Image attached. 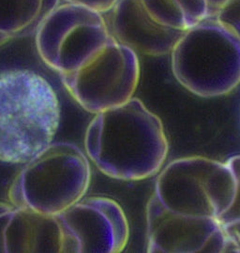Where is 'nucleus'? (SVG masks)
Here are the masks:
<instances>
[{
  "mask_svg": "<svg viewBox=\"0 0 240 253\" xmlns=\"http://www.w3.org/2000/svg\"><path fill=\"white\" fill-rule=\"evenodd\" d=\"M215 17L224 24L240 22V0H229Z\"/></svg>",
  "mask_w": 240,
  "mask_h": 253,
  "instance_id": "f8f14e48",
  "label": "nucleus"
},
{
  "mask_svg": "<svg viewBox=\"0 0 240 253\" xmlns=\"http://www.w3.org/2000/svg\"><path fill=\"white\" fill-rule=\"evenodd\" d=\"M60 0H0V46L36 34Z\"/></svg>",
  "mask_w": 240,
  "mask_h": 253,
  "instance_id": "9b49d317",
  "label": "nucleus"
},
{
  "mask_svg": "<svg viewBox=\"0 0 240 253\" xmlns=\"http://www.w3.org/2000/svg\"><path fill=\"white\" fill-rule=\"evenodd\" d=\"M19 171L9 186V203L55 217L83 199L91 181L87 154L68 142L52 143Z\"/></svg>",
  "mask_w": 240,
  "mask_h": 253,
  "instance_id": "39448f33",
  "label": "nucleus"
},
{
  "mask_svg": "<svg viewBox=\"0 0 240 253\" xmlns=\"http://www.w3.org/2000/svg\"><path fill=\"white\" fill-rule=\"evenodd\" d=\"M226 232L231 235L232 237H234L240 244V225L235 227V228H233L229 231H226Z\"/></svg>",
  "mask_w": 240,
  "mask_h": 253,
  "instance_id": "2eb2a0df",
  "label": "nucleus"
},
{
  "mask_svg": "<svg viewBox=\"0 0 240 253\" xmlns=\"http://www.w3.org/2000/svg\"><path fill=\"white\" fill-rule=\"evenodd\" d=\"M149 253H240V244L217 218L173 213L151 195L146 205Z\"/></svg>",
  "mask_w": 240,
  "mask_h": 253,
  "instance_id": "0eeeda50",
  "label": "nucleus"
},
{
  "mask_svg": "<svg viewBox=\"0 0 240 253\" xmlns=\"http://www.w3.org/2000/svg\"><path fill=\"white\" fill-rule=\"evenodd\" d=\"M104 14H108L104 19L110 34L137 54L150 56L171 54L184 33L153 18L142 0H118Z\"/></svg>",
  "mask_w": 240,
  "mask_h": 253,
  "instance_id": "1a4fd4ad",
  "label": "nucleus"
},
{
  "mask_svg": "<svg viewBox=\"0 0 240 253\" xmlns=\"http://www.w3.org/2000/svg\"><path fill=\"white\" fill-rule=\"evenodd\" d=\"M207 6H208V12H209V18L215 17L218 12L223 9V6L229 1V0H206Z\"/></svg>",
  "mask_w": 240,
  "mask_h": 253,
  "instance_id": "4468645a",
  "label": "nucleus"
},
{
  "mask_svg": "<svg viewBox=\"0 0 240 253\" xmlns=\"http://www.w3.org/2000/svg\"><path fill=\"white\" fill-rule=\"evenodd\" d=\"M59 122L57 96L42 75L0 73V162L27 163L53 143Z\"/></svg>",
  "mask_w": 240,
  "mask_h": 253,
  "instance_id": "7ed1b4c3",
  "label": "nucleus"
},
{
  "mask_svg": "<svg viewBox=\"0 0 240 253\" xmlns=\"http://www.w3.org/2000/svg\"><path fill=\"white\" fill-rule=\"evenodd\" d=\"M84 143L98 170L121 181L144 180L159 173L169 151L160 118L134 97L96 114Z\"/></svg>",
  "mask_w": 240,
  "mask_h": 253,
  "instance_id": "f03ea898",
  "label": "nucleus"
},
{
  "mask_svg": "<svg viewBox=\"0 0 240 253\" xmlns=\"http://www.w3.org/2000/svg\"><path fill=\"white\" fill-rule=\"evenodd\" d=\"M64 3H72L94 9L101 14L106 13L114 7L118 0H60Z\"/></svg>",
  "mask_w": 240,
  "mask_h": 253,
  "instance_id": "ddd939ff",
  "label": "nucleus"
},
{
  "mask_svg": "<svg viewBox=\"0 0 240 253\" xmlns=\"http://www.w3.org/2000/svg\"><path fill=\"white\" fill-rule=\"evenodd\" d=\"M60 253L54 217H45L0 202V253Z\"/></svg>",
  "mask_w": 240,
  "mask_h": 253,
  "instance_id": "9d476101",
  "label": "nucleus"
},
{
  "mask_svg": "<svg viewBox=\"0 0 240 253\" xmlns=\"http://www.w3.org/2000/svg\"><path fill=\"white\" fill-rule=\"evenodd\" d=\"M170 54L176 80L197 97H222L240 85V40L216 17L185 30Z\"/></svg>",
  "mask_w": 240,
  "mask_h": 253,
  "instance_id": "20e7f679",
  "label": "nucleus"
},
{
  "mask_svg": "<svg viewBox=\"0 0 240 253\" xmlns=\"http://www.w3.org/2000/svg\"><path fill=\"white\" fill-rule=\"evenodd\" d=\"M216 163L200 156L171 162L159 172L152 195L173 213L216 218L207 190V178Z\"/></svg>",
  "mask_w": 240,
  "mask_h": 253,
  "instance_id": "6e6552de",
  "label": "nucleus"
},
{
  "mask_svg": "<svg viewBox=\"0 0 240 253\" xmlns=\"http://www.w3.org/2000/svg\"><path fill=\"white\" fill-rule=\"evenodd\" d=\"M36 47L73 100L90 114L134 97L140 79L137 53L110 34L98 11L59 4L36 32Z\"/></svg>",
  "mask_w": 240,
  "mask_h": 253,
  "instance_id": "f257e3e1",
  "label": "nucleus"
},
{
  "mask_svg": "<svg viewBox=\"0 0 240 253\" xmlns=\"http://www.w3.org/2000/svg\"><path fill=\"white\" fill-rule=\"evenodd\" d=\"M54 217L61 253H119L128 244L129 222L115 200L84 197Z\"/></svg>",
  "mask_w": 240,
  "mask_h": 253,
  "instance_id": "423d86ee",
  "label": "nucleus"
}]
</instances>
